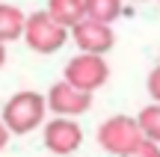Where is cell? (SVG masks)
I'll list each match as a JSON object with an SVG mask.
<instances>
[{"instance_id": "cell-1", "label": "cell", "mask_w": 160, "mask_h": 157, "mask_svg": "<svg viewBox=\"0 0 160 157\" xmlns=\"http://www.w3.org/2000/svg\"><path fill=\"white\" fill-rule=\"evenodd\" d=\"M48 116V104H45V95L36 92V89H24V92H15L9 101H6L3 113V125L9 128V134L24 136V134H33L36 128H42Z\"/></svg>"}, {"instance_id": "cell-2", "label": "cell", "mask_w": 160, "mask_h": 157, "mask_svg": "<svg viewBox=\"0 0 160 157\" xmlns=\"http://www.w3.org/2000/svg\"><path fill=\"white\" fill-rule=\"evenodd\" d=\"M21 39L27 42L30 51L51 56V53H57V51L65 47V42H68V27H62L57 18H51L48 9H39V12H30V15L24 18Z\"/></svg>"}, {"instance_id": "cell-3", "label": "cell", "mask_w": 160, "mask_h": 157, "mask_svg": "<svg viewBox=\"0 0 160 157\" xmlns=\"http://www.w3.org/2000/svg\"><path fill=\"white\" fill-rule=\"evenodd\" d=\"M62 80H68L71 86L86 89V92L95 95L104 83L110 80V65L101 53H83L80 51L77 56H71L62 68Z\"/></svg>"}, {"instance_id": "cell-4", "label": "cell", "mask_w": 160, "mask_h": 157, "mask_svg": "<svg viewBox=\"0 0 160 157\" xmlns=\"http://www.w3.org/2000/svg\"><path fill=\"white\" fill-rule=\"evenodd\" d=\"M139 140H142V130L137 125V116H110L98 128V145L113 157L131 151Z\"/></svg>"}, {"instance_id": "cell-5", "label": "cell", "mask_w": 160, "mask_h": 157, "mask_svg": "<svg viewBox=\"0 0 160 157\" xmlns=\"http://www.w3.org/2000/svg\"><path fill=\"white\" fill-rule=\"evenodd\" d=\"M68 36L74 39L77 51H83V53H101V56H107V53L116 47L113 24L95 21V18H86V15L80 18L77 24L68 27Z\"/></svg>"}, {"instance_id": "cell-6", "label": "cell", "mask_w": 160, "mask_h": 157, "mask_svg": "<svg viewBox=\"0 0 160 157\" xmlns=\"http://www.w3.org/2000/svg\"><path fill=\"white\" fill-rule=\"evenodd\" d=\"M42 142L51 154H74L83 145V128L77 119L53 116L51 122H42Z\"/></svg>"}, {"instance_id": "cell-7", "label": "cell", "mask_w": 160, "mask_h": 157, "mask_svg": "<svg viewBox=\"0 0 160 157\" xmlns=\"http://www.w3.org/2000/svg\"><path fill=\"white\" fill-rule=\"evenodd\" d=\"M45 104H48V110H51L53 116L80 119L83 113H89V107H92V92L71 86L68 80H59V83H53V86L48 89Z\"/></svg>"}, {"instance_id": "cell-8", "label": "cell", "mask_w": 160, "mask_h": 157, "mask_svg": "<svg viewBox=\"0 0 160 157\" xmlns=\"http://www.w3.org/2000/svg\"><path fill=\"white\" fill-rule=\"evenodd\" d=\"M24 12L12 3H0V42L9 45V42H18L24 33Z\"/></svg>"}, {"instance_id": "cell-9", "label": "cell", "mask_w": 160, "mask_h": 157, "mask_svg": "<svg viewBox=\"0 0 160 157\" xmlns=\"http://www.w3.org/2000/svg\"><path fill=\"white\" fill-rule=\"evenodd\" d=\"M83 12H86V18L116 24L122 18V12H125V3L122 0H83Z\"/></svg>"}, {"instance_id": "cell-10", "label": "cell", "mask_w": 160, "mask_h": 157, "mask_svg": "<svg viewBox=\"0 0 160 157\" xmlns=\"http://www.w3.org/2000/svg\"><path fill=\"white\" fill-rule=\"evenodd\" d=\"M48 15L57 18L62 27H71V24H77L86 15L83 0H48Z\"/></svg>"}, {"instance_id": "cell-11", "label": "cell", "mask_w": 160, "mask_h": 157, "mask_svg": "<svg viewBox=\"0 0 160 157\" xmlns=\"http://www.w3.org/2000/svg\"><path fill=\"white\" fill-rule=\"evenodd\" d=\"M137 125H139L145 140H151V142L160 145V104L157 101H151L148 107H142V110L137 113Z\"/></svg>"}, {"instance_id": "cell-12", "label": "cell", "mask_w": 160, "mask_h": 157, "mask_svg": "<svg viewBox=\"0 0 160 157\" xmlns=\"http://www.w3.org/2000/svg\"><path fill=\"white\" fill-rule=\"evenodd\" d=\"M119 157H160V145L142 136V140H139L131 151H125V154H119Z\"/></svg>"}, {"instance_id": "cell-13", "label": "cell", "mask_w": 160, "mask_h": 157, "mask_svg": "<svg viewBox=\"0 0 160 157\" xmlns=\"http://www.w3.org/2000/svg\"><path fill=\"white\" fill-rule=\"evenodd\" d=\"M145 86H148L151 101H157V104H160V62L148 71V83H145Z\"/></svg>"}, {"instance_id": "cell-14", "label": "cell", "mask_w": 160, "mask_h": 157, "mask_svg": "<svg viewBox=\"0 0 160 157\" xmlns=\"http://www.w3.org/2000/svg\"><path fill=\"white\" fill-rule=\"evenodd\" d=\"M9 136H12V134H9V128H6V125H3V119H0V151L9 145Z\"/></svg>"}, {"instance_id": "cell-15", "label": "cell", "mask_w": 160, "mask_h": 157, "mask_svg": "<svg viewBox=\"0 0 160 157\" xmlns=\"http://www.w3.org/2000/svg\"><path fill=\"white\" fill-rule=\"evenodd\" d=\"M3 65H6V45L0 42V68H3Z\"/></svg>"}, {"instance_id": "cell-16", "label": "cell", "mask_w": 160, "mask_h": 157, "mask_svg": "<svg viewBox=\"0 0 160 157\" xmlns=\"http://www.w3.org/2000/svg\"><path fill=\"white\" fill-rule=\"evenodd\" d=\"M53 157H74V154H53Z\"/></svg>"}, {"instance_id": "cell-17", "label": "cell", "mask_w": 160, "mask_h": 157, "mask_svg": "<svg viewBox=\"0 0 160 157\" xmlns=\"http://www.w3.org/2000/svg\"><path fill=\"white\" fill-rule=\"evenodd\" d=\"M137 3H145V0H137Z\"/></svg>"}]
</instances>
